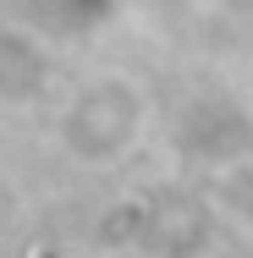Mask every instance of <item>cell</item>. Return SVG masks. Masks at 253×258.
<instances>
[{
  "label": "cell",
  "mask_w": 253,
  "mask_h": 258,
  "mask_svg": "<svg viewBox=\"0 0 253 258\" xmlns=\"http://www.w3.org/2000/svg\"><path fill=\"white\" fill-rule=\"evenodd\" d=\"M44 83H50V66H44V50L33 44V33L0 28V104L39 99Z\"/></svg>",
  "instance_id": "7a4b0ae2"
},
{
  "label": "cell",
  "mask_w": 253,
  "mask_h": 258,
  "mask_svg": "<svg viewBox=\"0 0 253 258\" xmlns=\"http://www.w3.org/2000/svg\"><path fill=\"white\" fill-rule=\"evenodd\" d=\"M143 115H149V99L138 83L94 77L61 110V149L83 165H110L132 149V138L143 132Z\"/></svg>",
  "instance_id": "6da1fadb"
},
{
  "label": "cell",
  "mask_w": 253,
  "mask_h": 258,
  "mask_svg": "<svg viewBox=\"0 0 253 258\" xmlns=\"http://www.w3.org/2000/svg\"><path fill=\"white\" fill-rule=\"evenodd\" d=\"M215 214L237 236H253V159L248 154L220 165V176H215Z\"/></svg>",
  "instance_id": "3957f363"
}]
</instances>
